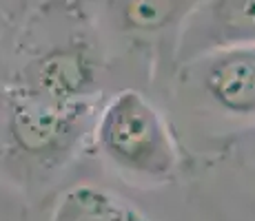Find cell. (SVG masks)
<instances>
[{"label": "cell", "instance_id": "277c9868", "mask_svg": "<svg viewBox=\"0 0 255 221\" xmlns=\"http://www.w3.org/2000/svg\"><path fill=\"white\" fill-rule=\"evenodd\" d=\"M191 157L195 190L222 221H255V124Z\"/></svg>", "mask_w": 255, "mask_h": 221}, {"label": "cell", "instance_id": "3957f363", "mask_svg": "<svg viewBox=\"0 0 255 221\" xmlns=\"http://www.w3.org/2000/svg\"><path fill=\"white\" fill-rule=\"evenodd\" d=\"M89 142L102 164L131 186H166L186 166L164 106L135 84L118 86L102 97Z\"/></svg>", "mask_w": 255, "mask_h": 221}, {"label": "cell", "instance_id": "5b68a950", "mask_svg": "<svg viewBox=\"0 0 255 221\" xmlns=\"http://www.w3.org/2000/svg\"><path fill=\"white\" fill-rule=\"evenodd\" d=\"M195 2L198 0H100L96 18L114 62L118 58L151 56L166 42L173 56L178 33Z\"/></svg>", "mask_w": 255, "mask_h": 221}, {"label": "cell", "instance_id": "8992f818", "mask_svg": "<svg viewBox=\"0 0 255 221\" xmlns=\"http://www.w3.org/2000/svg\"><path fill=\"white\" fill-rule=\"evenodd\" d=\"M247 44H255V0H198L178 33L171 65Z\"/></svg>", "mask_w": 255, "mask_h": 221}, {"label": "cell", "instance_id": "52a82bcc", "mask_svg": "<svg viewBox=\"0 0 255 221\" xmlns=\"http://www.w3.org/2000/svg\"><path fill=\"white\" fill-rule=\"evenodd\" d=\"M51 221H149L135 206L120 199L109 188L78 184L65 190Z\"/></svg>", "mask_w": 255, "mask_h": 221}, {"label": "cell", "instance_id": "7a4b0ae2", "mask_svg": "<svg viewBox=\"0 0 255 221\" xmlns=\"http://www.w3.org/2000/svg\"><path fill=\"white\" fill-rule=\"evenodd\" d=\"M100 102H65L7 84L0 95V157L20 184L56 179L89 142Z\"/></svg>", "mask_w": 255, "mask_h": 221}, {"label": "cell", "instance_id": "6da1fadb", "mask_svg": "<svg viewBox=\"0 0 255 221\" xmlns=\"http://www.w3.org/2000/svg\"><path fill=\"white\" fill-rule=\"evenodd\" d=\"M184 153L255 124V44L200 53L164 71L162 97Z\"/></svg>", "mask_w": 255, "mask_h": 221}]
</instances>
